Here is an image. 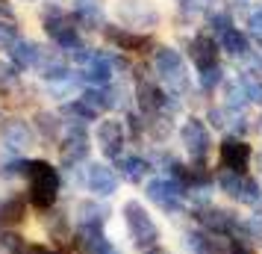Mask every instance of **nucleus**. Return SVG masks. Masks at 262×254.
Listing matches in <instances>:
<instances>
[{
    "instance_id": "1",
    "label": "nucleus",
    "mask_w": 262,
    "mask_h": 254,
    "mask_svg": "<svg viewBox=\"0 0 262 254\" xmlns=\"http://www.w3.org/2000/svg\"><path fill=\"white\" fill-rule=\"evenodd\" d=\"M38 24H41V30H45V36L53 42V48L62 50L65 56H71V53H77L80 48H85L83 45V30L77 27V21H74V15L62 6V3H45L41 9H38Z\"/></svg>"
},
{
    "instance_id": "2",
    "label": "nucleus",
    "mask_w": 262,
    "mask_h": 254,
    "mask_svg": "<svg viewBox=\"0 0 262 254\" xmlns=\"http://www.w3.org/2000/svg\"><path fill=\"white\" fill-rule=\"evenodd\" d=\"M154 74L156 80L165 86L168 95H186L189 92V77H186V60L174 45H156L154 48Z\"/></svg>"
},
{
    "instance_id": "3",
    "label": "nucleus",
    "mask_w": 262,
    "mask_h": 254,
    "mask_svg": "<svg viewBox=\"0 0 262 254\" xmlns=\"http://www.w3.org/2000/svg\"><path fill=\"white\" fill-rule=\"evenodd\" d=\"M59 171L53 169L45 160H30V169H27V192H30V201L38 207V210H50L59 198Z\"/></svg>"
},
{
    "instance_id": "4",
    "label": "nucleus",
    "mask_w": 262,
    "mask_h": 254,
    "mask_svg": "<svg viewBox=\"0 0 262 254\" xmlns=\"http://www.w3.org/2000/svg\"><path fill=\"white\" fill-rule=\"evenodd\" d=\"M115 18L121 27H130L139 33H150L159 27L162 12L156 9L154 0H115Z\"/></svg>"
},
{
    "instance_id": "5",
    "label": "nucleus",
    "mask_w": 262,
    "mask_h": 254,
    "mask_svg": "<svg viewBox=\"0 0 262 254\" xmlns=\"http://www.w3.org/2000/svg\"><path fill=\"white\" fill-rule=\"evenodd\" d=\"M121 213H124V222H127V230H130L133 245L142 248V251L154 248L156 240H159V228H156V222L150 219V213H147L136 198H130Z\"/></svg>"
},
{
    "instance_id": "6",
    "label": "nucleus",
    "mask_w": 262,
    "mask_h": 254,
    "mask_svg": "<svg viewBox=\"0 0 262 254\" xmlns=\"http://www.w3.org/2000/svg\"><path fill=\"white\" fill-rule=\"evenodd\" d=\"M180 145L186 151V157L191 163H201L209 157V148H212V139H209V127L203 124V119L198 115H186V121L180 124Z\"/></svg>"
},
{
    "instance_id": "7",
    "label": "nucleus",
    "mask_w": 262,
    "mask_h": 254,
    "mask_svg": "<svg viewBox=\"0 0 262 254\" xmlns=\"http://www.w3.org/2000/svg\"><path fill=\"white\" fill-rule=\"evenodd\" d=\"M103 38L118 53H142V50L154 45L150 33H139V30H130V27H121V24H106L103 27Z\"/></svg>"
},
{
    "instance_id": "8",
    "label": "nucleus",
    "mask_w": 262,
    "mask_h": 254,
    "mask_svg": "<svg viewBox=\"0 0 262 254\" xmlns=\"http://www.w3.org/2000/svg\"><path fill=\"white\" fill-rule=\"evenodd\" d=\"M92 151V139H89V130L85 124H65V133L59 139V154L65 166H77L83 163Z\"/></svg>"
},
{
    "instance_id": "9",
    "label": "nucleus",
    "mask_w": 262,
    "mask_h": 254,
    "mask_svg": "<svg viewBox=\"0 0 262 254\" xmlns=\"http://www.w3.org/2000/svg\"><path fill=\"white\" fill-rule=\"evenodd\" d=\"M95 142L109 160H121V151L127 145V130L118 119H100L95 127Z\"/></svg>"
},
{
    "instance_id": "10",
    "label": "nucleus",
    "mask_w": 262,
    "mask_h": 254,
    "mask_svg": "<svg viewBox=\"0 0 262 254\" xmlns=\"http://www.w3.org/2000/svg\"><path fill=\"white\" fill-rule=\"evenodd\" d=\"M0 139H3V145L9 148V151H30V148L36 145V130H33V124L27 119H6L0 124Z\"/></svg>"
},
{
    "instance_id": "11",
    "label": "nucleus",
    "mask_w": 262,
    "mask_h": 254,
    "mask_svg": "<svg viewBox=\"0 0 262 254\" xmlns=\"http://www.w3.org/2000/svg\"><path fill=\"white\" fill-rule=\"evenodd\" d=\"M144 195H147V201H154L156 207H162V210H177L180 201H183V186H180L174 178H154V181H147L144 186Z\"/></svg>"
},
{
    "instance_id": "12",
    "label": "nucleus",
    "mask_w": 262,
    "mask_h": 254,
    "mask_svg": "<svg viewBox=\"0 0 262 254\" xmlns=\"http://www.w3.org/2000/svg\"><path fill=\"white\" fill-rule=\"evenodd\" d=\"M186 50H189V60L194 62V65H198V71H201V68H209V65L218 62L221 45H218V38H215L209 30H201V33H194V36L189 38Z\"/></svg>"
},
{
    "instance_id": "13",
    "label": "nucleus",
    "mask_w": 262,
    "mask_h": 254,
    "mask_svg": "<svg viewBox=\"0 0 262 254\" xmlns=\"http://www.w3.org/2000/svg\"><path fill=\"white\" fill-rule=\"evenodd\" d=\"M221 166L230 171H238V174H245L250 166V160H253V151L245 139H238V136H227L224 142H221Z\"/></svg>"
},
{
    "instance_id": "14",
    "label": "nucleus",
    "mask_w": 262,
    "mask_h": 254,
    "mask_svg": "<svg viewBox=\"0 0 262 254\" xmlns=\"http://www.w3.org/2000/svg\"><path fill=\"white\" fill-rule=\"evenodd\" d=\"M85 186L95 195H112L118 189V178L106 163H89L85 166Z\"/></svg>"
},
{
    "instance_id": "15",
    "label": "nucleus",
    "mask_w": 262,
    "mask_h": 254,
    "mask_svg": "<svg viewBox=\"0 0 262 254\" xmlns=\"http://www.w3.org/2000/svg\"><path fill=\"white\" fill-rule=\"evenodd\" d=\"M36 71H38V77H41L45 83H56V80H62V77L71 74V68H68V56H65L62 50H41Z\"/></svg>"
},
{
    "instance_id": "16",
    "label": "nucleus",
    "mask_w": 262,
    "mask_h": 254,
    "mask_svg": "<svg viewBox=\"0 0 262 254\" xmlns=\"http://www.w3.org/2000/svg\"><path fill=\"white\" fill-rule=\"evenodd\" d=\"M77 248H80L83 254H109L112 251L106 233H103V228H100L97 222L80 225V230H77Z\"/></svg>"
},
{
    "instance_id": "17",
    "label": "nucleus",
    "mask_w": 262,
    "mask_h": 254,
    "mask_svg": "<svg viewBox=\"0 0 262 254\" xmlns=\"http://www.w3.org/2000/svg\"><path fill=\"white\" fill-rule=\"evenodd\" d=\"M71 15L80 30H100L103 33V27H106V12H103L100 0L97 3H77V6H71Z\"/></svg>"
},
{
    "instance_id": "18",
    "label": "nucleus",
    "mask_w": 262,
    "mask_h": 254,
    "mask_svg": "<svg viewBox=\"0 0 262 254\" xmlns=\"http://www.w3.org/2000/svg\"><path fill=\"white\" fill-rule=\"evenodd\" d=\"M38 56H41V48H38V42L33 38H18L9 50V62H12L18 71H30V68H36L38 65Z\"/></svg>"
},
{
    "instance_id": "19",
    "label": "nucleus",
    "mask_w": 262,
    "mask_h": 254,
    "mask_svg": "<svg viewBox=\"0 0 262 254\" xmlns=\"http://www.w3.org/2000/svg\"><path fill=\"white\" fill-rule=\"evenodd\" d=\"M218 45H221V50H224L230 60H245V56H250V38L238 27H230L227 33H221L218 36Z\"/></svg>"
},
{
    "instance_id": "20",
    "label": "nucleus",
    "mask_w": 262,
    "mask_h": 254,
    "mask_svg": "<svg viewBox=\"0 0 262 254\" xmlns=\"http://www.w3.org/2000/svg\"><path fill=\"white\" fill-rule=\"evenodd\" d=\"M36 127L38 133L45 136V139H59V133H65V121L56 115V112H48V109H38L36 112Z\"/></svg>"
},
{
    "instance_id": "21",
    "label": "nucleus",
    "mask_w": 262,
    "mask_h": 254,
    "mask_svg": "<svg viewBox=\"0 0 262 254\" xmlns=\"http://www.w3.org/2000/svg\"><path fill=\"white\" fill-rule=\"evenodd\" d=\"M118 166H121V174L127 178L130 183H139L147 178V171H150V160H144V157H121L118 160Z\"/></svg>"
},
{
    "instance_id": "22",
    "label": "nucleus",
    "mask_w": 262,
    "mask_h": 254,
    "mask_svg": "<svg viewBox=\"0 0 262 254\" xmlns=\"http://www.w3.org/2000/svg\"><path fill=\"white\" fill-rule=\"evenodd\" d=\"M24 201L21 198H3L0 201V225L3 228H12V225H21L24 222Z\"/></svg>"
},
{
    "instance_id": "23",
    "label": "nucleus",
    "mask_w": 262,
    "mask_h": 254,
    "mask_svg": "<svg viewBox=\"0 0 262 254\" xmlns=\"http://www.w3.org/2000/svg\"><path fill=\"white\" fill-rule=\"evenodd\" d=\"M230 27H236V21H233V12H230V9H212V12L206 15V30H209L215 38L221 36V33H227Z\"/></svg>"
},
{
    "instance_id": "24",
    "label": "nucleus",
    "mask_w": 262,
    "mask_h": 254,
    "mask_svg": "<svg viewBox=\"0 0 262 254\" xmlns=\"http://www.w3.org/2000/svg\"><path fill=\"white\" fill-rule=\"evenodd\" d=\"M250 101H248V92H245V86H242V80H233V83L224 89V109H233V112H238V109H245Z\"/></svg>"
},
{
    "instance_id": "25",
    "label": "nucleus",
    "mask_w": 262,
    "mask_h": 254,
    "mask_svg": "<svg viewBox=\"0 0 262 254\" xmlns=\"http://www.w3.org/2000/svg\"><path fill=\"white\" fill-rule=\"evenodd\" d=\"M221 83H224V68H221L218 62L198 71V86H201V92H215Z\"/></svg>"
},
{
    "instance_id": "26",
    "label": "nucleus",
    "mask_w": 262,
    "mask_h": 254,
    "mask_svg": "<svg viewBox=\"0 0 262 254\" xmlns=\"http://www.w3.org/2000/svg\"><path fill=\"white\" fill-rule=\"evenodd\" d=\"M242 183H245V174H238V171L224 169L221 174H218V186H221V192H227L230 198H238V192H242Z\"/></svg>"
},
{
    "instance_id": "27",
    "label": "nucleus",
    "mask_w": 262,
    "mask_h": 254,
    "mask_svg": "<svg viewBox=\"0 0 262 254\" xmlns=\"http://www.w3.org/2000/svg\"><path fill=\"white\" fill-rule=\"evenodd\" d=\"M77 216L83 219V225H92V222H97V225H100V222H103V216H106V210L97 204V201H89V198H85V201H80V204H77Z\"/></svg>"
},
{
    "instance_id": "28",
    "label": "nucleus",
    "mask_w": 262,
    "mask_h": 254,
    "mask_svg": "<svg viewBox=\"0 0 262 254\" xmlns=\"http://www.w3.org/2000/svg\"><path fill=\"white\" fill-rule=\"evenodd\" d=\"M238 204H259L262 201V189H259V183L253 181V178H245V183H242V192H238L236 198Z\"/></svg>"
},
{
    "instance_id": "29",
    "label": "nucleus",
    "mask_w": 262,
    "mask_h": 254,
    "mask_svg": "<svg viewBox=\"0 0 262 254\" xmlns=\"http://www.w3.org/2000/svg\"><path fill=\"white\" fill-rule=\"evenodd\" d=\"M18 83H21V71L12 62H0V92H12Z\"/></svg>"
},
{
    "instance_id": "30",
    "label": "nucleus",
    "mask_w": 262,
    "mask_h": 254,
    "mask_svg": "<svg viewBox=\"0 0 262 254\" xmlns=\"http://www.w3.org/2000/svg\"><path fill=\"white\" fill-rule=\"evenodd\" d=\"M18 38H21V27L12 21H0V50H12Z\"/></svg>"
},
{
    "instance_id": "31",
    "label": "nucleus",
    "mask_w": 262,
    "mask_h": 254,
    "mask_svg": "<svg viewBox=\"0 0 262 254\" xmlns=\"http://www.w3.org/2000/svg\"><path fill=\"white\" fill-rule=\"evenodd\" d=\"M238 80H242V86H245L250 104H259V107H262V80H256L253 74H242Z\"/></svg>"
},
{
    "instance_id": "32",
    "label": "nucleus",
    "mask_w": 262,
    "mask_h": 254,
    "mask_svg": "<svg viewBox=\"0 0 262 254\" xmlns=\"http://www.w3.org/2000/svg\"><path fill=\"white\" fill-rule=\"evenodd\" d=\"M248 30L256 42H262V3L253 6V9H248Z\"/></svg>"
},
{
    "instance_id": "33",
    "label": "nucleus",
    "mask_w": 262,
    "mask_h": 254,
    "mask_svg": "<svg viewBox=\"0 0 262 254\" xmlns=\"http://www.w3.org/2000/svg\"><path fill=\"white\" fill-rule=\"evenodd\" d=\"M245 228H248L250 242H253V245H262V213H253V216H250V222L245 225Z\"/></svg>"
},
{
    "instance_id": "34",
    "label": "nucleus",
    "mask_w": 262,
    "mask_h": 254,
    "mask_svg": "<svg viewBox=\"0 0 262 254\" xmlns=\"http://www.w3.org/2000/svg\"><path fill=\"white\" fill-rule=\"evenodd\" d=\"M0 21H12V24H18V12H15L12 0H0Z\"/></svg>"
},
{
    "instance_id": "35",
    "label": "nucleus",
    "mask_w": 262,
    "mask_h": 254,
    "mask_svg": "<svg viewBox=\"0 0 262 254\" xmlns=\"http://www.w3.org/2000/svg\"><path fill=\"white\" fill-rule=\"evenodd\" d=\"M227 109H221V107H212L209 109V121H212V127H224L227 124Z\"/></svg>"
},
{
    "instance_id": "36",
    "label": "nucleus",
    "mask_w": 262,
    "mask_h": 254,
    "mask_svg": "<svg viewBox=\"0 0 262 254\" xmlns=\"http://www.w3.org/2000/svg\"><path fill=\"white\" fill-rule=\"evenodd\" d=\"M12 254H56V251H48L45 245H21V248L12 251Z\"/></svg>"
},
{
    "instance_id": "37",
    "label": "nucleus",
    "mask_w": 262,
    "mask_h": 254,
    "mask_svg": "<svg viewBox=\"0 0 262 254\" xmlns=\"http://www.w3.org/2000/svg\"><path fill=\"white\" fill-rule=\"evenodd\" d=\"M144 254H171L168 248H162V245H154V248H147Z\"/></svg>"
},
{
    "instance_id": "38",
    "label": "nucleus",
    "mask_w": 262,
    "mask_h": 254,
    "mask_svg": "<svg viewBox=\"0 0 262 254\" xmlns=\"http://www.w3.org/2000/svg\"><path fill=\"white\" fill-rule=\"evenodd\" d=\"M77 3H97V0H71V6H77Z\"/></svg>"
},
{
    "instance_id": "39",
    "label": "nucleus",
    "mask_w": 262,
    "mask_h": 254,
    "mask_svg": "<svg viewBox=\"0 0 262 254\" xmlns=\"http://www.w3.org/2000/svg\"><path fill=\"white\" fill-rule=\"evenodd\" d=\"M256 166H259V174H262V154L256 157Z\"/></svg>"
},
{
    "instance_id": "40",
    "label": "nucleus",
    "mask_w": 262,
    "mask_h": 254,
    "mask_svg": "<svg viewBox=\"0 0 262 254\" xmlns=\"http://www.w3.org/2000/svg\"><path fill=\"white\" fill-rule=\"evenodd\" d=\"M21 3H38V0H21Z\"/></svg>"
},
{
    "instance_id": "41",
    "label": "nucleus",
    "mask_w": 262,
    "mask_h": 254,
    "mask_svg": "<svg viewBox=\"0 0 262 254\" xmlns=\"http://www.w3.org/2000/svg\"><path fill=\"white\" fill-rule=\"evenodd\" d=\"M53 3H62V0H53Z\"/></svg>"
}]
</instances>
